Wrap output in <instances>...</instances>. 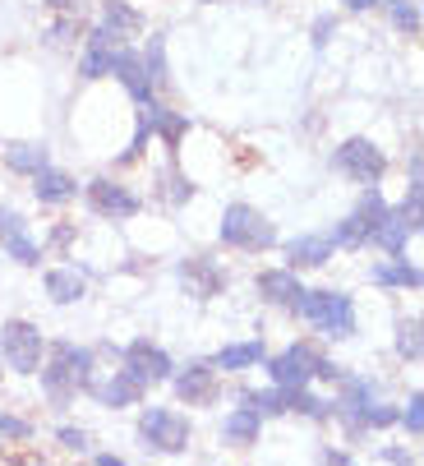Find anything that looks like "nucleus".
I'll return each instance as SVG.
<instances>
[{
  "instance_id": "f257e3e1",
  "label": "nucleus",
  "mask_w": 424,
  "mask_h": 466,
  "mask_svg": "<svg viewBox=\"0 0 424 466\" xmlns=\"http://www.w3.org/2000/svg\"><path fill=\"white\" fill-rule=\"evenodd\" d=\"M328 416L341 425V434L356 443L374 430H388L397 425V407L383 402V388L374 374H356V370H346L337 379V392L328 397Z\"/></svg>"
},
{
  "instance_id": "f03ea898",
  "label": "nucleus",
  "mask_w": 424,
  "mask_h": 466,
  "mask_svg": "<svg viewBox=\"0 0 424 466\" xmlns=\"http://www.w3.org/2000/svg\"><path fill=\"white\" fill-rule=\"evenodd\" d=\"M37 379H42L46 407L51 411H69L79 397H88V388L97 379V351L69 342V338H56V342H46V360H42Z\"/></svg>"
},
{
  "instance_id": "7ed1b4c3",
  "label": "nucleus",
  "mask_w": 424,
  "mask_h": 466,
  "mask_svg": "<svg viewBox=\"0 0 424 466\" xmlns=\"http://www.w3.org/2000/svg\"><path fill=\"white\" fill-rule=\"evenodd\" d=\"M263 374L272 388H314V383H337L346 374V365H337L314 342H287L277 356L263 360Z\"/></svg>"
},
{
  "instance_id": "20e7f679",
  "label": "nucleus",
  "mask_w": 424,
  "mask_h": 466,
  "mask_svg": "<svg viewBox=\"0 0 424 466\" xmlns=\"http://www.w3.org/2000/svg\"><path fill=\"white\" fill-rule=\"evenodd\" d=\"M296 319H305L323 342H350L360 332V309L350 291H332V287H309Z\"/></svg>"
},
{
  "instance_id": "39448f33",
  "label": "nucleus",
  "mask_w": 424,
  "mask_h": 466,
  "mask_svg": "<svg viewBox=\"0 0 424 466\" xmlns=\"http://www.w3.org/2000/svg\"><path fill=\"white\" fill-rule=\"evenodd\" d=\"M134 439H138V448L153 452V457H180V452H189V443H194V420H189L180 407L153 402V407H138Z\"/></svg>"
},
{
  "instance_id": "423d86ee",
  "label": "nucleus",
  "mask_w": 424,
  "mask_h": 466,
  "mask_svg": "<svg viewBox=\"0 0 424 466\" xmlns=\"http://www.w3.org/2000/svg\"><path fill=\"white\" fill-rule=\"evenodd\" d=\"M217 240L227 249H236V254H268V249L281 245V231H277V222L263 208H254V204H227L222 208Z\"/></svg>"
},
{
  "instance_id": "0eeeda50",
  "label": "nucleus",
  "mask_w": 424,
  "mask_h": 466,
  "mask_svg": "<svg viewBox=\"0 0 424 466\" xmlns=\"http://www.w3.org/2000/svg\"><path fill=\"white\" fill-rule=\"evenodd\" d=\"M328 167H332L341 180H350V185L374 189V185H383V176H388V153H383V144L369 139V135H350V139H341V144L328 153Z\"/></svg>"
},
{
  "instance_id": "6e6552de",
  "label": "nucleus",
  "mask_w": 424,
  "mask_h": 466,
  "mask_svg": "<svg viewBox=\"0 0 424 466\" xmlns=\"http://www.w3.org/2000/svg\"><path fill=\"white\" fill-rule=\"evenodd\" d=\"M388 213H392V204L383 198V189L374 185V189H365L356 198V208H350L337 227H328V236H332L337 249H369L374 236H379V227L388 222Z\"/></svg>"
},
{
  "instance_id": "1a4fd4ad",
  "label": "nucleus",
  "mask_w": 424,
  "mask_h": 466,
  "mask_svg": "<svg viewBox=\"0 0 424 466\" xmlns=\"http://www.w3.org/2000/svg\"><path fill=\"white\" fill-rule=\"evenodd\" d=\"M0 360H5L10 374L33 379L46 360V338L33 319H5L0 323Z\"/></svg>"
},
{
  "instance_id": "9d476101",
  "label": "nucleus",
  "mask_w": 424,
  "mask_h": 466,
  "mask_svg": "<svg viewBox=\"0 0 424 466\" xmlns=\"http://www.w3.org/2000/svg\"><path fill=\"white\" fill-rule=\"evenodd\" d=\"M79 194H84L88 213L102 218V222H129V218L144 213V198H138L129 185H120L116 176H93V180H84Z\"/></svg>"
},
{
  "instance_id": "9b49d317",
  "label": "nucleus",
  "mask_w": 424,
  "mask_h": 466,
  "mask_svg": "<svg viewBox=\"0 0 424 466\" xmlns=\"http://www.w3.org/2000/svg\"><path fill=\"white\" fill-rule=\"evenodd\" d=\"M176 287H180L189 300L207 305V300H217V296L231 287V273H227V263L212 258V254H185V258L176 263Z\"/></svg>"
},
{
  "instance_id": "f8f14e48",
  "label": "nucleus",
  "mask_w": 424,
  "mask_h": 466,
  "mask_svg": "<svg viewBox=\"0 0 424 466\" xmlns=\"http://www.w3.org/2000/svg\"><path fill=\"white\" fill-rule=\"evenodd\" d=\"M116 360L129 379H138L144 388H157V383H171L176 374V360L167 347H157L153 338H129L125 347H116Z\"/></svg>"
},
{
  "instance_id": "ddd939ff",
  "label": "nucleus",
  "mask_w": 424,
  "mask_h": 466,
  "mask_svg": "<svg viewBox=\"0 0 424 466\" xmlns=\"http://www.w3.org/2000/svg\"><path fill=\"white\" fill-rule=\"evenodd\" d=\"M171 392H176V407L207 411V407H217V402H222V374L212 370V360L176 365V374H171Z\"/></svg>"
},
{
  "instance_id": "4468645a",
  "label": "nucleus",
  "mask_w": 424,
  "mask_h": 466,
  "mask_svg": "<svg viewBox=\"0 0 424 466\" xmlns=\"http://www.w3.org/2000/svg\"><path fill=\"white\" fill-rule=\"evenodd\" d=\"M138 33H144V15H138L129 0H106L97 24H93V33H88V42L106 46V51H125Z\"/></svg>"
},
{
  "instance_id": "2eb2a0df",
  "label": "nucleus",
  "mask_w": 424,
  "mask_h": 466,
  "mask_svg": "<svg viewBox=\"0 0 424 466\" xmlns=\"http://www.w3.org/2000/svg\"><path fill=\"white\" fill-rule=\"evenodd\" d=\"M0 249H5V258H15L19 268H42V258H46L42 240L28 231V218L10 204H0Z\"/></svg>"
},
{
  "instance_id": "dca6fc26",
  "label": "nucleus",
  "mask_w": 424,
  "mask_h": 466,
  "mask_svg": "<svg viewBox=\"0 0 424 466\" xmlns=\"http://www.w3.org/2000/svg\"><path fill=\"white\" fill-rule=\"evenodd\" d=\"M254 291H258V300H263V305L296 314L309 287H305V282H300V273H291V268H258V273H254Z\"/></svg>"
},
{
  "instance_id": "f3484780",
  "label": "nucleus",
  "mask_w": 424,
  "mask_h": 466,
  "mask_svg": "<svg viewBox=\"0 0 424 466\" xmlns=\"http://www.w3.org/2000/svg\"><path fill=\"white\" fill-rule=\"evenodd\" d=\"M88 397H93V402H97L102 411H129V407H144L148 388L138 383V379H129L125 370H106L102 379H93Z\"/></svg>"
},
{
  "instance_id": "a211bd4d",
  "label": "nucleus",
  "mask_w": 424,
  "mask_h": 466,
  "mask_svg": "<svg viewBox=\"0 0 424 466\" xmlns=\"http://www.w3.org/2000/svg\"><path fill=\"white\" fill-rule=\"evenodd\" d=\"M281 254H287V268H291V273H305V268H328L332 254H337V245H332L328 231H305V236H296V240L281 245Z\"/></svg>"
},
{
  "instance_id": "6ab92c4d",
  "label": "nucleus",
  "mask_w": 424,
  "mask_h": 466,
  "mask_svg": "<svg viewBox=\"0 0 424 466\" xmlns=\"http://www.w3.org/2000/svg\"><path fill=\"white\" fill-rule=\"evenodd\" d=\"M138 116H144L148 135H157V139H162V148H167V153H180V144H185V135H189V111H171L167 102H157V97H153Z\"/></svg>"
},
{
  "instance_id": "aec40b11",
  "label": "nucleus",
  "mask_w": 424,
  "mask_h": 466,
  "mask_svg": "<svg viewBox=\"0 0 424 466\" xmlns=\"http://www.w3.org/2000/svg\"><path fill=\"white\" fill-rule=\"evenodd\" d=\"M217 439H222L227 448H254V443L263 439V416H258L254 407L236 402V407L222 416V425H217Z\"/></svg>"
},
{
  "instance_id": "412c9836",
  "label": "nucleus",
  "mask_w": 424,
  "mask_h": 466,
  "mask_svg": "<svg viewBox=\"0 0 424 466\" xmlns=\"http://www.w3.org/2000/svg\"><path fill=\"white\" fill-rule=\"evenodd\" d=\"M79 189H84V185L69 176V171H60V167H46V171L33 176V198H37L42 208H65V204H75Z\"/></svg>"
},
{
  "instance_id": "4be33fe9",
  "label": "nucleus",
  "mask_w": 424,
  "mask_h": 466,
  "mask_svg": "<svg viewBox=\"0 0 424 466\" xmlns=\"http://www.w3.org/2000/svg\"><path fill=\"white\" fill-rule=\"evenodd\" d=\"M0 157H5V171L33 180L37 171L51 167V144L46 139H10L5 148H0Z\"/></svg>"
},
{
  "instance_id": "5701e85b",
  "label": "nucleus",
  "mask_w": 424,
  "mask_h": 466,
  "mask_svg": "<svg viewBox=\"0 0 424 466\" xmlns=\"http://www.w3.org/2000/svg\"><path fill=\"white\" fill-rule=\"evenodd\" d=\"M268 360V342L263 338H245V342H227L217 356H212V370L217 374H249Z\"/></svg>"
},
{
  "instance_id": "b1692460",
  "label": "nucleus",
  "mask_w": 424,
  "mask_h": 466,
  "mask_svg": "<svg viewBox=\"0 0 424 466\" xmlns=\"http://www.w3.org/2000/svg\"><path fill=\"white\" fill-rule=\"evenodd\" d=\"M369 282L374 287H383V291H419V268L406 258V254H397V258H374L369 263Z\"/></svg>"
},
{
  "instance_id": "393cba45",
  "label": "nucleus",
  "mask_w": 424,
  "mask_h": 466,
  "mask_svg": "<svg viewBox=\"0 0 424 466\" xmlns=\"http://www.w3.org/2000/svg\"><path fill=\"white\" fill-rule=\"evenodd\" d=\"M111 79H120V88L138 102V106H148L153 102V84H148V75H144V60H138V51H116V60H111Z\"/></svg>"
},
{
  "instance_id": "a878e982",
  "label": "nucleus",
  "mask_w": 424,
  "mask_h": 466,
  "mask_svg": "<svg viewBox=\"0 0 424 466\" xmlns=\"http://www.w3.org/2000/svg\"><path fill=\"white\" fill-rule=\"evenodd\" d=\"M42 287L51 296V305H79L88 296V278L79 268H69V263H60V268H46L42 273Z\"/></svg>"
},
{
  "instance_id": "bb28decb",
  "label": "nucleus",
  "mask_w": 424,
  "mask_h": 466,
  "mask_svg": "<svg viewBox=\"0 0 424 466\" xmlns=\"http://www.w3.org/2000/svg\"><path fill=\"white\" fill-rule=\"evenodd\" d=\"M410 236H419V222H406V218L392 208V213H388V222L379 227V236H374V245H369V249H379L383 258H397V254H406Z\"/></svg>"
},
{
  "instance_id": "cd10ccee",
  "label": "nucleus",
  "mask_w": 424,
  "mask_h": 466,
  "mask_svg": "<svg viewBox=\"0 0 424 466\" xmlns=\"http://www.w3.org/2000/svg\"><path fill=\"white\" fill-rule=\"evenodd\" d=\"M392 351H397V360H401V365H419V356H424V332H419V319H415V314L397 319Z\"/></svg>"
},
{
  "instance_id": "c85d7f7f",
  "label": "nucleus",
  "mask_w": 424,
  "mask_h": 466,
  "mask_svg": "<svg viewBox=\"0 0 424 466\" xmlns=\"http://www.w3.org/2000/svg\"><path fill=\"white\" fill-rule=\"evenodd\" d=\"M138 60H144V75H148V84H153V93L157 88H167V33H153V42H148V51L144 56H138Z\"/></svg>"
},
{
  "instance_id": "c756f323",
  "label": "nucleus",
  "mask_w": 424,
  "mask_h": 466,
  "mask_svg": "<svg viewBox=\"0 0 424 466\" xmlns=\"http://www.w3.org/2000/svg\"><path fill=\"white\" fill-rule=\"evenodd\" d=\"M111 60H116V51H106V46H93V42H84V51H79V79H106L111 75Z\"/></svg>"
},
{
  "instance_id": "7c9ffc66",
  "label": "nucleus",
  "mask_w": 424,
  "mask_h": 466,
  "mask_svg": "<svg viewBox=\"0 0 424 466\" xmlns=\"http://www.w3.org/2000/svg\"><path fill=\"white\" fill-rule=\"evenodd\" d=\"M383 5H388V19L397 33H406V37L419 33V0H383Z\"/></svg>"
},
{
  "instance_id": "2f4dec72",
  "label": "nucleus",
  "mask_w": 424,
  "mask_h": 466,
  "mask_svg": "<svg viewBox=\"0 0 424 466\" xmlns=\"http://www.w3.org/2000/svg\"><path fill=\"white\" fill-rule=\"evenodd\" d=\"M397 425H401L410 439H419V434H424V392H419V388H415V392L406 397V402L397 407Z\"/></svg>"
},
{
  "instance_id": "473e14b6",
  "label": "nucleus",
  "mask_w": 424,
  "mask_h": 466,
  "mask_svg": "<svg viewBox=\"0 0 424 466\" xmlns=\"http://www.w3.org/2000/svg\"><path fill=\"white\" fill-rule=\"evenodd\" d=\"M33 434H37L33 420H24V416H15V411L0 407V443H28Z\"/></svg>"
},
{
  "instance_id": "72a5a7b5",
  "label": "nucleus",
  "mask_w": 424,
  "mask_h": 466,
  "mask_svg": "<svg viewBox=\"0 0 424 466\" xmlns=\"http://www.w3.org/2000/svg\"><path fill=\"white\" fill-rule=\"evenodd\" d=\"M162 185H167L162 194H167V204H171V208L189 204V198L198 194V189H194V180H189V176H176V171H167V176H162Z\"/></svg>"
},
{
  "instance_id": "f704fd0d",
  "label": "nucleus",
  "mask_w": 424,
  "mask_h": 466,
  "mask_svg": "<svg viewBox=\"0 0 424 466\" xmlns=\"http://www.w3.org/2000/svg\"><path fill=\"white\" fill-rule=\"evenodd\" d=\"M56 443L69 448V452H88L93 448V434L84 425H56Z\"/></svg>"
},
{
  "instance_id": "c9c22d12",
  "label": "nucleus",
  "mask_w": 424,
  "mask_h": 466,
  "mask_svg": "<svg viewBox=\"0 0 424 466\" xmlns=\"http://www.w3.org/2000/svg\"><path fill=\"white\" fill-rule=\"evenodd\" d=\"M144 148H148V125H144V116H138V129H134L129 148L116 157V167H129V162H138V157H144Z\"/></svg>"
},
{
  "instance_id": "e433bc0d",
  "label": "nucleus",
  "mask_w": 424,
  "mask_h": 466,
  "mask_svg": "<svg viewBox=\"0 0 424 466\" xmlns=\"http://www.w3.org/2000/svg\"><path fill=\"white\" fill-rule=\"evenodd\" d=\"M318 466H356V452L341 448V443H323L318 448Z\"/></svg>"
},
{
  "instance_id": "4c0bfd02",
  "label": "nucleus",
  "mask_w": 424,
  "mask_h": 466,
  "mask_svg": "<svg viewBox=\"0 0 424 466\" xmlns=\"http://www.w3.org/2000/svg\"><path fill=\"white\" fill-rule=\"evenodd\" d=\"M379 457H383L388 466H415V452H410L406 443H388V448H383Z\"/></svg>"
},
{
  "instance_id": "58836bf2",
  "label": "nucleus",
  "mask_w": 424,
  "mask_h": 466,
  "mask_svg": "<svg viewBox=\"0 0 424 466\" xmlns=\"http://www.w3.org/2000/svg\"><path fill=\"white\" fill-rule=\"evenodd\" d=\"M332 33H337V15H318L314 19V46H328Z\"/></svg>"
},
{
  "instance_id": "ea45409f",
  "label": "nucleus",
  "mask_w": 424,
  "mask_h": 466,
  "mask_svg": "<svg viewBox=\"0 0 424 466\" xmlns=\"http://www.w3.org/2000/svg\"><path fill=\"white\" fill-rule=\"evenodd\" d=\"M75 28H79V19H75V15H60V19H56V28H51L46 37H51V42H69V33H75Z\"/></svg>"
},
{
  "instance_id": "a19ab883",
  "label": "nucleus",
  "mask_w": 424,
  "mask_h": 466,
  "mask_svg": "<svg viewBox=\"0 0 424 466\" xmlns=\"http://www.w3.org/2000/svg\"><path fill=\"white\" fill-rule=\"evenodd\" d=\"M42 5L56 10V15H75V19H79V5H84V0H42Z\"/></svg>"
},
{
  "instance_id": "79ce46f5",
  "label": "nucleus",
  "mask_w": 424,
  "mask_h": 466,
  "mask_svg": "<svg viewBox=\"0 0 424 466\" xmlns=\"http://www.w3.org/2000/svg\"><path fill=\"white\" fill-rule=\"evenodd\" d=\"M341 5H346V10H356V15H369V10L383 5V0H341Z\"/></svg>"
},
{
  "instance_id": "37998d69",
  "label": "nucleus",
  "mask_w": 424,
  "mask_h": 466,
  "mask_svg": "<svg viewBox=\"0 0 424 466\" xmlns=\"http://www.w3.org/2000/svg\"><path fill=\"white\" fill-rule=\"evenodd\" d=\"M10 466H51L42 452H24V457H10Z\"/></svg>"
},
{
  "instance_id": "c03bdc74",
  "label": "nucleus",
  "mask_w": 424,
  "mask_h": 466,
  "mask_svg": "<svg viewBox=\"0 0 424 466\" xmlns=\"http://www.w3.org/2000/svg\"><path fill=\"white\" fill-rule=\"evenodd\" d=\"M75 231H79V227H56V231H51V245H69V240H75Z\"/></svg>"
},
{
  "instance_id": "a18cd8bd",
  "label": "nucleus",
  "mask_w": 424,
  "mask_h": 466,
  "mask_svg": "<svg viewBox=\"0 0 424 466\" xmlns=\"http://www.w3.org/2000/svg\"><path fill=\"white\" fill-rule=\"evenodd\" d=\"M93 466H129V461H125L120 452H97V461H93Z\"/></svg>"
},
{
  "instance_id": "49530a36",
  "label": "nucleus",
  "mask_w": 424,
  "mask_h": 466,
  "mask_svg": "<svg viewBox=\"0 0 424 466\" xmlns=\"http://www.w3.org/2000/svg\"><path fill=\"white\" fill-rule=\"evenodd\" d=\"M0 379H5V360H0Z\"/></svg>"
}]
</instances>
